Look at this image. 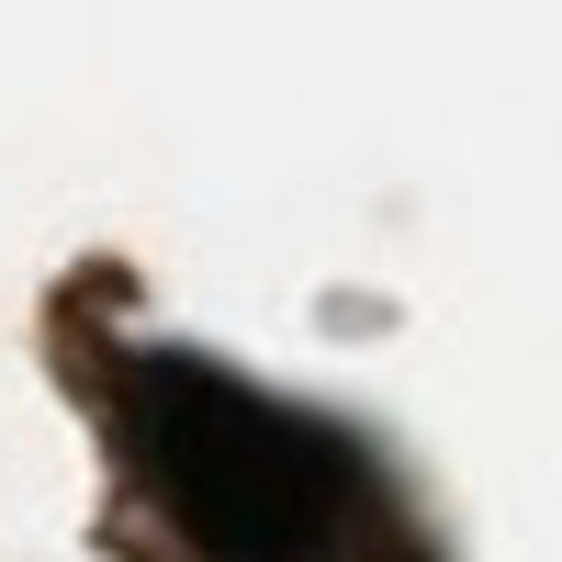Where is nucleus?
I'll use <instances>...</instances> for the list:
<instances>
[{"label":"nucleus","instance_id":"1","mask_svg":"<svg viewBox=\"0 0 562 562\" xmlns=\"http://www.w3.org/2000/svg\"><path fill=\"white\" fill-rule=\"evenodd\" d=\"M124 439L214 562H428L383 473L326 416L270 405L203 360H135Z\"/></svg>","mask_w":562,"mask_h":562}]
</instances>
